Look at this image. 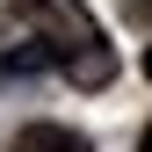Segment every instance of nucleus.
I'll return each mask as SVG.
<instances>
[{
	"instance_id": "6",
	"label": "nucleus",
	"mask_w": 152,
	"mask_h": 152,
	"mask_svg": "<svg viewBox=\"0 0 152 152\" xmlns=\"http://www.w3.org/2000/svg\"><path fill=\"white\" fill-rule=\"evenodd\" d=\"M145 80H152V44H145Z\"/></svg>"
},
{
	"instance_id": "4",
	"label": "nucleus",
	"mask_w": 152,
	"mask_h": 152,
	"mask_svg": "<svg viewBox=\"0 0 152 152\" xmlns=\"http://www.w3.org/2000/svg\"><path fill=\"white\" fill-rule=\"evenodd\" d=\"M123 15L130 22H152V0H123Z\"/></svg>"
},
{
	"instance_id": "2",
	"label": "nucleus",
	"mask_w": 152,
	"mask_h": 152,
	"mask_svg": "<svg viewBox=\"0 0 152 152\" xmlns=\"http://www.w3.org/2000/svg\"><path fill=\"white\" fill-rule=\"evenodd\" d=\"M7 152H94V145H87L72 123H22Z\"/></svg>"
},
{
	"instance_id": "3",
	"label": "nucleus",
	"mask_w": 152,
	"mask_h": 152,
	"mask_svg": "<svg viewBox=\"0 0 152 152\" xmlns=\"http://www.w3.org/2000/svg\"><path fill=\"white\" fill-rule=\"evenodd\" d=\"M51 65V44L44 36H36V44H22V51H7V58H0V72H44Z\"/></svg>"
},
{
	"instance_id": "1",
	"label": "nucleus",
	"mask_w": 152,
	"mask_h": 152,
	"mask_svg": "<svg viewBox=\"0 0 152 152\" xmlns=\"http://www.w3.org/2000/svg\"><path fill=\"white\" fill-rule=\"evenodd\" d=\"M15 15L51 44V65H58L80 94H94V87L116 80V51H109L102 22L87 15V0H15Z\"/></svg>"
},
{
	"instance_id": "5",
	"label": "nucleus",
	"mask_w": 152,
	"mask_h": 152,
	"mask_svg": "<svg viewBox=\"0 0 152 152\" xmlns=\"http://www.w3.org/2000/svg\"><path fill=\"white\" fill-rule=\"evenodd\" d=\"M138 152H152V123H145V138H138Z\"/></svg>"
}]
</instances>
